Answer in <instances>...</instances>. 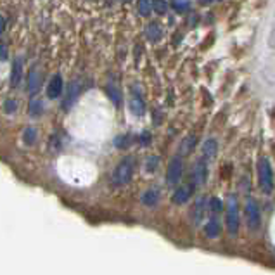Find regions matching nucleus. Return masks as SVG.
Returning a JSON list of instances; mask_svg holds the SVG:
<instances>
[{"mask_svg":"<svg viewBox=\"0 0 275 275\" xmlns=\"http://www.w3.org/2000/svg\"><path fill=\"white\" fill-rule=\"evenodd\" d=\"M258 180H260V189L270 194L273 189V172L267 158H261L258 163Z\"/></svg>","mask_w":275,"mask_h":275,"instance_id":"1","label":"nucleus"},{"mask_svg":"<svg viewBox=\"0 0 275 275\" xmlns=\"http://www.w3.org/2000/svg\"><path fill=\"white\" fill-rule=\"evenodd\" d=\"M227 230H229L230 235H237L239 232V209H237V201H235L234 196H230L229 201H227Z\"/></svg>","mask_w":275,"mask_h":275,"instance_id":"2","label":"nucleus"},{"mask_svg":"<svg viewBox=\"0 0 275 275\" xmlns=\"http://www.w3.org/2000/svg\"><path fill=\"white\" fill-rule=\"evenodd\" d=\"M133 175V161L130 158H125L115 170V175H113V180H115L116 185H125V183L130 182V178Z\"/></svg>","mask_w":275,"mask_h":275,"instance_id":"3","label":"nucleus"},{"mask_svg":"<svg viewBox=\"0 0 275 275\" xmlns=\"http://www.w3.org/2000/svg\"><path fill=\"white\" fill-rule=\"evenodd\" d=\"M246 218H248V225H250L251 230H256L260 227L261 216H260V208L256 204L255 199H248L246 203Z\"/></svg>","mask_w":275,"mask_h":275,"instance_id":"4","label":"nucleus"},{"mask_svg":"<svg viewBox=\"0 0 275 275\" xmlns=\"http://www.w3.org/2000/svg\"><path fill=\"white\" fill-rule=\"evenodd\" d=\"M182 170H183V163L180 158H173L168 163V172H167V182L168 185H175V183L180 182L182 178Z\"/></svg>","mask_w":275,"mask_h":275,"instance_id":"5","label":"nucleus"},{"mask_svg":"<svg viewBox=\"0 0 275 275\" xmlns=\"http://www.w3.org/2000/svg\"><path fill=\"white\" fill-rule=\"evenodd\" d=\"M80 90H81V85H80V81H78V80L71 81V84L68 85V94H66V99H64V102H63V107L64 109H69V107L73 106V104L76 102L78 95H80Z\"/></svg>","mask_w":275,"mask_h":275,"instance_id":"6","label":"nucleus"},{"mask_svg":"<svg viewBox=\"0 0 275 275\" xmlns=\"http://www.w3.org/2000/svg\"><path fill=\"white\" fill-rule=\"evenodd\" d=\"M192 178H194L196 185H203L208 178V168H206V161L204 159H198L196 161L194 172H192Z\"/></svg>","mask_w":275,"mask_h":275,"instance_id":"7","label":"nucleus"},{"mask_svg":"<svg viewBox=\"0 0 275 275\" xmlns=\"http://www.w3.org/2000/svg\"><path fill=\"white\" fill-rule=\"evenodd\" d=\"M61 92H63V78L59 75L52 76L50 81H49V87H47V95H49L50 99H56L61 95Z\"/></svg>","mask_w":275,"mask_h":275,"instance_id":"8","label":"nucleus"},{"mask_svg":"<svg viewBox=\"0 0 275 275\" xmlns=\"http://www.w3.org/2000/svg\"><path fill=\"white\" fill-rule=\"evenodd\" d=\"M23 78V59L17 58L12 64V73H11V85L12 87H17Z\"/></svg>","mask_w":275,"mask_h":275,"instance_id":"9","label":"nucleus"},{"mask_svg":"<svg viewBox=\"0 0 275 275\" xmlns=\"http://www.w3.org/2000/svg\"><path fill=\"white\" fill-rule=\"evenodd\" d=\"M192 187L190 185H182V187H178V190H175V194H173V203H177V204H183V203H187L189 201V198L192 196Z\"/></svg>","mask_w":275,"mask_h":275,"instance_id":"10","label":"nucleus"},{"mask_svg":"<svg viewBox=\"0 0 275 275\" xmlns=\"http://www.w3.org/2000/svg\"><path fill=\"white\" fill-rule=\"evenodd\" d=\"M204 213H206V198H199L196 201V206H194V222L199 224L203 220Z\"/></svg>","mask_w":275,"mask_h":275,"instance_id":"11","label":"nucleus"},{"mask_svg":"<svg viewBox=\"0 0 275 275\" xmlns=\"http://www.w3.org/2000/svg\"><path fill=\"white\" fill-rule=\"evenodd\" d=\"M203 152H204V156H206L208 159H213V158H215L216 152H218V144H216L215 139H209V141L204 142Z\"/></svg>","mask_w":275,"mask_h":275,"instance_id":"12","label":"nucleus"},{"mask_svg":"<svg viewBox=\"0 0 275 275\" xmlns=\"http://www.w3.org/2000/svg\"><path fill=\"white\" fill-rule=\"evenodd\" d=\"M161 37H163V30H161V24L151 23L149 26H147V38H149L151 42H158Z\"/></svg>","mask_w":275,"mask_h":275,"instance_id":"13","label":"nucleus"},{"mask_svg":"<svg viewBox=\"0 0 275 275\" xmlns=\"http://www.w3.org/2000/svg\"><path fill=\"white\" fill-rule=\"evenodd\" d=\"M206 234H208V237H211V239H215L220 235V222H218L215 216L206 224Z\"/></svg>","mask_w":275,"mask_h":275,"instance_id":"14","label":"nucleus"},{"mask_svg":"<svg viewBox=\"0 0 275 275\" xmlns=\"http://www.w3.org/2000/svg\"><path fill=\"white\" fill-rule=\"evenodd\" d=\"M28 89L30 92H37L38 90V87H40V75H38V71H37V68H33L32 71H30V75H28Z\"/></svg>","mask_w":275,"mask_h":275,"instance_id":"15","label":"nucleus"},{"mask_svg":"<svg viewBox=\"0 0 275 275\" xmlns=\"http://www.w3.org/2000/svg\"><path fill=\"white\" fill-rule=\"evenodd\" d=\"M130 109H132V113H133V115H137V116H142L144 113H146V106H144L141 97L130 99Z\"/></svg>","mask_w":275,"mask_h":275,"instance_id":"16","label":"nucleus"},{"mask_svg":"<svg viewBox=\"0 0 275 275\" xmlns=\"http://www.w3.org/2000/svg\"><path fill=\"white\" fill-rule=\"evenodd\" d=\"M158 199H159V196H158V190L156 189L147 190L146 194L142 196V203L146 204V206H154V204L158 203Z\"/></svg>","mask_w":275,"mask_h":275,"instance_id":"17","label":"nucleus"},{"mask_svg":"<svg viewBox=\"0 0 275 275\" xmlns=\"http://www.w3.org/2000/svg\"><path fill=\"white\" fill-rule=\"evenodd\" d=\"M106 94L109 95V99L113 100V104H115V106H120V102H121V92L118 90L115 85H107V87H106Z\"/></svg>","mask_w":275,"mask_h":275,"instance_id":"18","label":"nucleus"},{"mask_svg":"<svg viewBox=\"0 0 275 275\" xmlns=\"http://www.w3.org/2000/svg\"><path fill=\"white\" fill-rule=\"evenodd\" d=\"M194 146H196V137L194 135H189L187 139H183V142L180 146V152L183 156H187L192 149H194Z\"/></svg>","mask_w":275,"mask_h":275,"instance_id":"19","label":"nucleus"},{"mask_svg":"<svg viewBox=\"0 0 275 275\" xmlns=\"http://www.w3.org/2000/svg\"><path fill=\"white\" fill-rule=\"evenodd\" d=\"M137 9H139V12H141V16H144V17L151 16L152 2H151V0H139V2H137Z\"/></svg>","mask_w":275,"mask_h":275,"instance_id":"20","label":"nucleus"},{"mask_svg":"<svg viewBox=\"0 0 275 275\" xmlns=\"http://www.w3.org/2000/svg\"><path fill=\"white\" fill-rule=\"evenodd\" d=\"M42 100L38 99V97H33L32 99V102H30V113H32V116H38V115H42Z\"/></svg>","mask_w":275,"mask_h":275,"instance_id":"21","label":"nucleus"},{"mask_svg":"<svg viewBox=\"0 0 275 275\" xmlns=\"http://www.w3.org/2000/svg\"><path fill=\"white\" fill-rule=\"evenodd\" d=\"M173 9H175L177 12H187L190 7V2L189 0H173Z\"/></svg>","mask_w":275,"mask_h":275,"instance_id":"22","label":"nucleus"},{"mask_svg":"<svg viewBox=\"0 0 275 275\" xmlns=\"http://www.w3.org/2000/svg\"><path fill=\"white\" fill-rule=\"evenodd\" d=\"M35 141H37V130L33 128V126H28L24 132V142L26 144H33Z\"/></svg>","mask_w":275,"mask_h":275,"instance_id":"23","label":"nucleus"},{"mask_svg":"<svg viewBox=\"0 0 275 275\" xmlns=\"http://www.w3.org/2000/svg\"><path fill=\"white\" fill-rule=\"evenodd\" d=\"M167 2L164 0H152V9H154L158 14H164L167 12Z\"/></svg>","mask_w":275,"mask_h":275,"instance_id":"24","label":"nucleus"},{"mask_svg":"<svg viewBox=\"0 0 275 275\" xmlns=\"http://www.w3.org/2000/svg\"><path fill=\"white\" fill-rule=\"evenodd\" d=\"M209 209H211L213 213L222 211V209H224V203H222L218 198H211V199H209Z\"/></svg>","mask_w":275,"mask_h":275,"instance_id":"25","label":"nucleus"},{"mask_svg":"<svg viewBox=\"0 0 275 275\" xmlns=\"http://www.w3.org/2000/svg\"><path fill=\"white\" fill-rule=\"evenodd\" d=\"M16 107H17V104L14 102V100H7V102H6V113L16 111Z\"/></svg>","mask_w":275,"mask_h":275,"instance_id":"26","label":"nucleus"},{"mask_svg":"<svg viewBox=\"0 0 275 275\" xmlns=\"http://www.w3.org/2000/svg\"><path fill=\"white\" fill-rule=\"evenodd\" d=\"M0 49H2V61H7V47H6V43H2V45H0Z\"/></svg>","mask_w":275,"mask_h":275,"instance_id":"27","label":"nucleus"},{"mask_svg":"<svg viewBox=\"0 0 275 275\" xmlns=\"http://www.w3.org/2000/svg\"><path fill=\"white\" fill-rule=\"evenodd\" d=\"M199 2L204 6V4H211V2H215V0H199Z\"/></svg>","mask_w":275,"mask_h":275,"instance_id":"28","label":"nucleus"},{"mask_svg":"<svg viewBox=\"0 0 275 275\" xmlns=\"http://www.w3.org/2000/svg\"><path fill=\"white\" fill-rule=\"evenodd\" d=\"M121 2H130V0H121Z\"/></svg>","mask_w":275,"mask_h":275,"instance_id":"29","label":"nucleus"},{"mask_svg":"<svg viewBox=\"0 0 275 275\" xmlns=\"http://www.w3.org/2000/svg\"><path fill=\"white\" fill-rule=\"evenodd\" d=\"M215 2H220V0H215Z\"/></svg>","mask_w":275,"mask_h":275,"instance_id":"30","label":"nucleus"}]
</instances>
